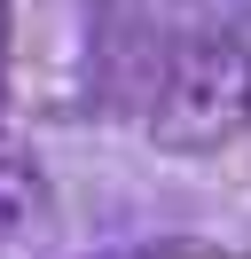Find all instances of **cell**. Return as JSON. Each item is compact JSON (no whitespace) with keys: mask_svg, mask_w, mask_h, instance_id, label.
Returning a JSON list of instances; mask_svg holds the SVG:
<instances>
[{"mask_svg":"<svg viewBox=\"0 0 251 259\" xmlns=\"http://www.w3.org/2000/svg\"><path fill=\"white\" fill-rule=\"evenodd\" d=\"M157 149L173 157H212L251 134V48L235 32H181L149 79L141 110Z\"/></svg>","mask_w":251,"mask_h":259,"instance_id":"cell-1","label":"cell"},{"mask_svg":"<svg viewBox=\"0 0 251 259\" xmlns=\"http://www.w3.org/2000/svg\"><path fill=\"white\" fill-rule=\"evenodd\" d=\"M63 236L55 181L31 149H0V259H47Z\"/></svg>","mask_w":251,"mask_h":259,"instance_id":"cell-2","label":"cell"},{"mask_svg":"<svg viewBox=\"0 0 251 259\" xmlns=\"http://www.w3.org/2000/svg\"><path fill=\"white\" fill-rule=\"evenodd\" d=\"M220 16H235V24H251V0H212Z\"/></svg>","mask_w":251,"mask_h":259,"instance_id":"cell-3","label":"cell"},{"mask_svg":"<svg viewBox=\"0 0 251 259\" xmlns=\"http://www.w3.org/2000/svg\"><path fill=\"white\" fill-rule=\"evenodd\" d=\"M0 32H8V0H0Z\"/></svg>","mask_w":251,"mask_h":259,"instance_id":"cell-4","label":"cell"},{"mask_svg":"<svg viewBox=\"0 0 251 259\" xmlns=\"http://www.w3.org/2000/svg\"><path fill=\"white\" fill-rule=\"evenodd\" d=\"M0 95H8V87H0Z\"/></svg>","mask_w":251,"mask_h":259,"instance_id":"cell-5","label":"cell"},{"mask_svg":"<svg viewBox=\"0 0 251 259\" xmlns=\"http://www.w3.org/2000/svg\"><path fill=\"white\" fill-rule=\"evenodd\" d=\"M110 259H118V251H110Z\"/></svg>","mask_w":251,"mask_h":259,"instance_id":"cell-6","label":"cell"}]
</instances>
